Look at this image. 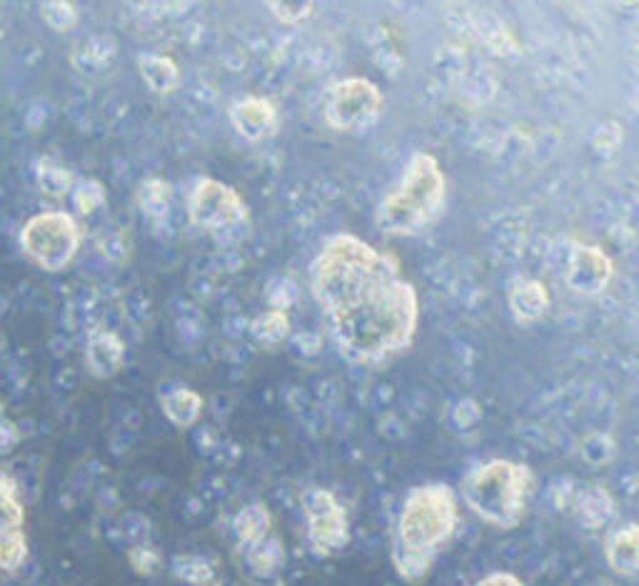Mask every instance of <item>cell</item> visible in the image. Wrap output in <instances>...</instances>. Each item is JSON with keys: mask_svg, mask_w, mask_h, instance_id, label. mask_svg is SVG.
<instances>
[{"mask_svg": "<svg viewBox=\"0 0 639 586\" xmlns=\"http://www.w3.org/2000/svg\"><path fill=\"white\" fill-rule=\"evenodd\" d=\"M317 305L357 362H380L412 345L420 297L392 258L355 235H333L310 268Z\"/></svg>", "mask_w": 639, "mask_h": 586, "instance_id": "obj_1", "label": "cell"}, {"mask_svg": "<svg viewBox=\"0 0 639 586\" xmlns=\"http://www.w3.org/2000/svg\"><path fill=\"white\" fill-rule=\"evenodd\" d=\"M457 529V495L447 485L410 489L402 502L392 542V564L405 582H420L435 556L445 550Z\"/></svg>", "mask_w": 639, "mask_h": 586, "instance_id": "obj_2", "label": "cell"}, {"mask_svg": "<svg viewBox=\"0 0 639 586\" xmlns=\"http://www.w3.org/2000/svg\"><path fill=\"white\" fill-rule=\"evenodd\" d=\"M447 180L440 160L430 153H415L400 183L382 197L378 207V228L388 235H415L435 223L443 213Z\"/></svg>", "mask_w": 639, "mask_h": 586, "instance_id": "obj_3", "label": "cell"}, {"mask_svg": "<svg viewBox=\"0 0 639 586\" xmlns=\"http://www.w3.org/2000/svg\"><path fill=\"white\" fill-rule=\"evenodd\" d=\"M532 489V469L510 459H490L465 477L463 499L483 522L497 529L520 524Z\"/></svg>", "mask_w": 639, "mask_h": 586, "instance_id": "obj_4", "label": "cell"}, {"mask_svg": "<svg viewBox=\"0 0 639 586\" xmlns=\"http://www.w3.org/2000/svg\"><path fill=\"white\" fill-rule=\"evenodd\" d=\"M21 245L37 268L55 272L68 268L78 252L80 228L68 213H41L25 223Z\"/></svg>", "mask_w": 639, "mask_h": 586, "instance_id": "obj_5", "label": "cell"}, {"mask_svg": "<svg viewBox=\"0 0 639 586\" xmlns=\"http://www.w3.org/2000/svg\"><path fill=\"white\" fill-rule=\"evenodd\" d=\"M382 90L370 78L350 75L337 80L325 96L323 116L333 130L357 132L370 128L382 112Z\"/></svg>", "mask_w": 639, "mask_h": 586, "instance_id": "obj_6", "label": "cell"}, {"mask_svg": "<svg viewBox=\"0 0 639 586\" xmlns=\"http://www.w3.org/2000/svg\"><path fill=\"white\" fill-rule=\"evenodd\" d=\"M187 215L197 228L213 235H230L248 225L250 210L235 187L215 177H201L187 195Z\"/></svg>", "mask_w": 639, "mask_h": 586, "instance_id": "obj_7", "label": "cell"}, {"mask_svg": "<svg viewBox=\"0 0 639 586\" xmlns=\"http://www.w3.org/2000/svg\"><path fill=\"white\" fill-rule=\"evenodd\" d=\"M310 550L317 556H333L350 544V519L333 491L313 487L303 495Z\"/></svg>", "mask_w": 639, "mask_h": 586, "instance_id": "obj_8", "label": "cell"}, {"mask_svg": "<svg viewBox=\"0 0 639 586\" xmlns=\"http://www.w3.org/2000/svg\"><path fill=\"white\" fill-rule=\"evenodd\" d=\"M613 275L615 262L603 248L585 242L575 245L565 272L570 290H575L577 295H599L613 282Z\"/></svg>", "mask_w": 639, "mask_h": 586, "instance_id": "obj_9", "label": "cell"}, {"mask_svg": "<svg viewBox=\"0 0 639 586\" xmlns=\"http://www.w3.org/2000/svg\"><path fill=\"white\" fill-rule=\"evenodd\" d=\"M230 122L235 132L248 143H262L275 135L278 130V108L268 98L246 96L230 106Z\"/></svg>", "mask_w": 639, "mask_h": 586, "instance_id": "obj_10", "label": "cell"}, {"mask_svg": "<svg viewBox=\"0 0 639 586\" xmlns=\"http://www.w3.org/2000/svg\"><path fill=\"white\" fill-rule=\"evenodd\" d=\"M123 359H126V347L116 333L100 329V333L90 335L88 347H86V365L93 377H98V380H108V377H112L120 370V367H123Z\"/></svg>", "mask_w": 639, "mask_h": 586, "instance_id": "obj_11", "label": "cell"}, {"mask_svg": "<svg viewBox=\"0 0 639 586\" xmlns=\"http://www.w3.org/2000/svg\"><path fill=\"white\" fill-rule=\"evenodd\" d=\"M605 556L609 569L627 579H635L639 572V529L637 524H627L609 534L605 544Z\"/></svg>", "mask_w": 639, "mask_h": 586, "instance_id": "obj_12", "label": "cell"}, {"mask_svg": "<svg viewBox=\"0 0 639 586\" xmlns=\"http://www.w3.org/2000/svg\"><path fill=\"white\" fill-rule=\"evenodd\" d=\"M550 292L538 280H520L510 290V312L517 323L534 325L548 315Z\"/></svg>", "mask_w": 639, "mask_h": 586, "instance_id": "obj_13", "label": "cell"}, {"mask_svg": "<svg viewBox=\"0 0 639 586\" xmlns=\"http://www.w3.org/2000/svg\"><path fill=\"white\" fill-rule=\"evenodd\" d=\"M232 529H235V536H238V546L242 550V554L250 552L252 546L266 542V539L272 534V517L268 512V507L260 502H252L246 509H240L232 522Z\"/></svg>", "mask_w": 639, "mask_h": 586, "instance_id": "obj_14", "label": "cell"}, {"mask_svg": "<svg viewBox=\"0 0 639 586\" xmlns=\"http://www.w3.org/2000/svg\"><path fill=\"white\" fill-rule=\"evenodd\" d=\"M160 410L171 424L175 427H193V424L201 420L203 412V397L197 394L191 387H175V390L165 392L163 400H160Z\"/></svg>", "mask_w": 639, "mask_h": 586, "instance_id": "obj_15", "label": "cell"}, {"mask_svg": "<svg viewBox=\"0 0 639 586\" xmlns=\"http://www.w3.org/2000/svg\"><path fill=\"white\" fill-rule=\"evenodd\" d=\"M613 497L603 487H585L575 499V514L587 529H603L613 519Z\"/></svg>", "mask_w": 639, "mask_h": 586, "instance_id": "obj_16", "label": "cell"}, {"mask_svg": "<svg viewBox=\"0 0 639 586\" xmlns=\"http://www.w3.org/2000/svg\"><path fill=\"white\" fill-rule=\"evenodd\" d=\"M138 68L148 88L153 93H160V96L175 90L177 83H181V68H177V63L173 58H167V55H143Z\"/></svg>", "mask_w": 639, "mask_h": 586, "instance_id": "obj_17", "label": "cell"}, {"mask_svg": "<svg viewBox=\"0 0 639 586\" xmlns=\"http://www.w3.org/2000/svg\"><path fill=\"white\" fill-rule=\"evenodd\" d=\"M246 560L250 564V569L258 576H272L278 569H283L285 564L283 542H280L275 534H270L266 542H260L258 546H252L250 552H246Z\"/></svg>", "mask_w": 639, "mask_h": 586, "instance_id": "obj_18", "label": "cell"}, {"mask_svg": "<svg viewBox=\"0 0 639 586\" xmlns=\"http://www.w3.org/2000/svg\"><path fill=\"white\" fill-rule=\"evenodd\" d=\"M250 335L256 337V343L266 347L280 345L290 335V319L283 310H268L252 319Z\"/></svg>", "mask_w": 639, "mask_h": 586, "instance_id": "obj_19", "label": "cell"}, {"mask_svg": "<svg viewBox=\"0 0 639 586\" xmlns=\"http://www.w3.org/2000/svg\"><path fill=\"white\" fill-rule=\"evenodd\" d=\"M28 560V539L23 529H8L0 532V572L21 569Z\"/></svg>", "mask_w": 639, "mask_h": 586, "instance_id": "obj_20", "label": "cell"}, {"mask_svg": "<svg viewBox=\"0 0 639 586\" xmlns=\"http://www.w3.org/2000/svg\"><path fill=\"white\" fill-rule=\"evenodd\" d=\"M171 200L173 191L163 180H148L138 191V203L150 217H165L171 210Z\"/></svg>", "mask_w": 639, "mask_h": 586, "instance_id": "obj_21", "label": "cell"}, {"mask_svg": "<svg viewBox=\"0 0 639 586\" xmlns=\"http://www.w3.org/2000/svg\"><path fill=\"white\" fill-rule=\"evenodd\" d=\"M23 504L18 499V489L8 477H0V532L8 529H21L23 527Z\"/></svg>", "mask_w": 639, "mask_h": 586, "instance_id": "obj_22", "label": "cell"}, {"mask_svg": "<svg viewBox=\"0 0 639 586\" xmlns=\"http://www.w3.org/2000/svg\"><path fill=\"white\" fill-rule=\"evenodd\" d=\"M173 572L177 579H183L191 586H208L215 576L213 566L201 560V556H175Z\"/></svg>", "mask_w": 639, "mask_h": 586, "instance_id": "obj_23", "label": "cell"}, {"mask_svg": "<svg viewBox=\"0 0 639 586\" xmlns=\"http://www.w3.org/2000/svg\"><path fill=\"white\" fill-rule=\"evenodd\" d=\"M102 200H106V187H102L98 180H86V183H80L73 193V203L83 215L98 210Z\"/></svg>", "mask_w": 639, "mask_h": 586, "instance_id": "obj_24", "label": "cell"}, {"mask_svg": "<svg viewBox=\"0 0 639 586\" xmlns=\"http://www.w3.org/2000/svg\"><path fill=\"white\" fill-rule=\"evenodd\" d=\"M41 15L45 23L55 28V31H68V28H73L75 21H78L75 8L71 3H63V0H58V3L41 6Z\"/></svg>", "mask_w": 639, "mask_h": 586, "instance_id": "obj_25", "label": "cell"}, {"mask_svg": "<svg viewBox=\"0 0 639 586\" xmlns=\"http://www.w3.org/2000/svg\"><path fill=\"white\" fill-rule=\"evenodd\" d=\"M37 183H41V187H43L45 193L65 195V193L71 191L73 177L65 173V170L55 167V165H41V167H37Z\"/></svg>", "mask_w": 639, "mask_h": 586, "instance_id": "obj_26", "label": "cell"}, {"mask_svg": "<svg viewBox=\"0 0 639 586\" xmlns=\"http://www.w3.org/2000/svg\"><path fill=\"white\" fill-rule=\"evenodd\" d=\"M272 13H275L278 21H285V23H297V21H305V18L315 11L313 3H270L268 6Z\"/></svg>", "mask_w": 639, "mask_h": 586, "instance_id": "obj_27", "label": "cell"}, {"mask_svg": "<svg viewBox=\"0 0 639 586\" xmlns=\"http://www.w3.org/2000/svg\"><path fill=\"white\" fill-rule=\"evenodd\" d=\"M130 562H133V569L138 574H153L160 564V556L150 546H138V550L130 552Z\"/></svg>", "mask_w": 639, "mask_h": 586, "instance_id": "obj_28", "label": "cell"}, {"mask_svg": "<svg viewBox=\"0 0 639 586\" xmlns=\"http://www.w3.org/2000/svg\"><path fill=\"white\" fill-rule=\"evenodd\" d=\"M475 586H524L520 582V576H515L510 572H495V574H487L485 579H479Z\"/></svg>", "mask_w": 639, "mask_h": 586, "instance_id": "obj_29", "label": "cell"}, {"mask_svg": "<svg viewBox=\"0 0 639 586\" xmlns=\"http://www.w3.org/2000/svg\"><path fill=\"white\" fill-rule=\"evenodd\" d=\"M18 444V432L11 422L0 420V455H6V452H11Z\"/></svg>", "mask_w": 639, "mask_h": 586, "instance_id": "obj_30", "label": "cell"}]
</instances>
